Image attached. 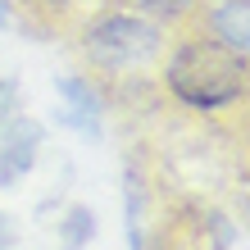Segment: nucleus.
<instances>
[{"mask_svg": "<svg viewBox=\"0 0 250 250\" xmlns=\"http://www.w3.org/2000/svg\"><path fill=\"white\" fill-rule=\"evenodd\" d=\"M82 50H86L91 64L109 68V73L146 68L164 50V23H150V19H141V14H132V9L105 14V19H96L82 32Z\"/></svg>", "mask_w": 250, "mask_h": 250, "instance_id": "nucleus-2", "label": "nucleus"}, {"mask_svg": "<svg viewBox=\"0 0 250 250\" xmlns=\"http://www.w3.org/2000/svg\"><path fill=\"white\" fill-rule=\"evenodd\" d=\"M91 237H96V214L73 205L64 218V250H82V241H91Z\"/></svg>", "mask_w": 250, "mask_h": 250, "instance_id": "nucleus-6", "label": "nucleus"}, {"mask_svg": "<svg viewBox=\"0 0 250 250\" xmlns=\"http://www.w3.org/2000/svg\"><path fill=\"white\" fill-rule=\"evenodd\" d=\"M168 91L196 114L228 109L246 96V55L228 50L214 37H187L164 64Z\"/></svg>", "mask_w": 250, "mask_h": 250, "instance_id": "nucleus-1", "label": "nucleus"}, {"mask_svg": "<svg viewBox=\"0 0 250 250\" xmlns=\"http://www.w3.org/2000/svg\"><path fill=\"white\" fill-rule=\"evenodd\" d=\"M55 91H60V123L78 127L82 137H100V114H105V105H100V91L86 78H73V73H64V78H55Z\"/></svg>", "mask_w": 250, "mask_h": 250, "instance_id": "nucleus-3", "label": "nucleus"}, {"mask_svg": "<svg viewBox=\"0 0 250 250\" xmlns=\"http://www.w3.org/2000/svg\"><path fill=\"white\" fill-rule=\"evenodd\" d=\"M41 5H68V0H41Z\"/></svg>", "mask_w": 250, "mask_h": 250, "instance_id": "nucleus-7", "label": "nucleus"}, {"mask_svg": "<svg viewBox=\"0 0 250 250\" xmlns=\"http://www.w3.org/2000/svg\"><path fill=\"white\" fill-rule=\"evenodd\" d=\"M209 27H214V41H223L228 50L246 55L250 50V0H223V5H214Z\"/></svg>", "mask_w": 250, "mask_h": 250, "instance_id": "nucleus-4", "label": "nucleus"}, {"mask_svg": "<svg viewBox=\"0 0 250 250\" xmlns=\"http://www.w3.org/2000/svg\"><path fill=\"white\" fill-rule=\"evenodd\" d=\"M119 5L132 9V14H141V19H150V23H178V19H187V14L200 5V0H119Z\"/></svg>", "mask_w": 250, "mask_h": 250, "instance_id": "nucleus-5", "label": "nucleus"}]
</instances>
